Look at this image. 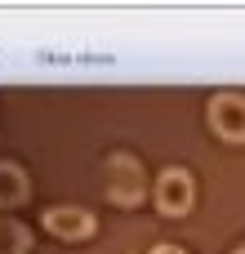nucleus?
Instances as JSON below:
<instances>
[{"mask_svg": "<svg viewBox=\"0 0 245 254\" xmlns=\"http://www.w3.org/2000/svg\"><path fill=\"white\" fill-rule=\"evenodd\" d=\"M143 192H147L143 165H138L134 156L116 152V156L107 161V196H112L116 205H138V201H143Z\"/></svg>", "mask_w": 245, "mask_h": 254, "instance_id": "1", "label": "nucleus"}, {"mask_svg": "<svg viewBox=\"0 0 245 254\" xmlns=\"http://www.w3.org/2000/svg\"><path fill=\"white\" fill-rule=\"evenodd\" d=\"M156 205H161V214H187L192 210V174L165 170L156 179Z\"/></svg>", "mask_w": 245, "mask_h": 254, "instance_id": "2", "label": "nucleus"}, {"mask_svg": "<svg viewBox=\"0 0 245 254\" xmlns=\"http://www.w3.org/2000/svg\"><path fill=\"white\" fill-rule=\"evenodd\" d=\"M210 125L228 143H245V98L241 94H219L210 103Z\"/></svg>", "mask_w": 245, "mask_h": 254, "instance_id": "3", "label": "nucleus"}, {"mask_svg": "<svg viewBox=\"0 0 245 254\" xmlns=\"http://www.w3.org/2000/svg\"><path fill=\"white\" fill-rule=\"evenodd\" d=\"M152 254H183V250H179V246H156Z\"/></svg>", "mask_w": 245, "mask_h": 254, "instance_id": "7", "label": "nucleus"}, {"mask_svg": "<svg viewBox=\"0 0 245 254\" xmlns=\"http://www.w3.org/2000/svg\"><path fill=\"white\" fill-rule=\"evenodd\" d=\"M27 250V228L13 219H0V254H22Z\"/></svg>", "mask_w": 245, "mask_h": 254, "instance_id": "6", "label": "nucleus"}, {"mask_svg": "<svg viewBox=\"0 0 245 254\" xmlns=\"http://www.w3.org/2000/svg\"><path fill=\"white\" fill-rule=\"evenodd\" d=\"M45 228H49L54 237L80 241V237H89V232H94V214H89V210H80V205H54V210H45Z\"/></svg>", "mask_w": 245, "mask_h": 254, "instance_id": "4", "label": "nucleus"}, {"mask_svg": "<svg viewBox=\"0 0 245 254\" xmlns=\"http://www.w3.org/2000/svg\"><path fill=\"white\" fill-rule=\"evenodd\" d=\"M237 254H245V246H241V250H237Z\"/></svg>", "mask_w": 245, "mask_h": 254, "instance_id": "8", "label": "nucleus"}, {"mask_svg": "<svg viewBox=\"0 0 245 254\" xmlns=\"http://www.w3.org/2000/svg\"><path fill=\"white\" fill-rule=\"evenodd\" d=\"M27 196V174L9 161H0V205H18Z\"/></svg>", "mask_w": 245, "mask_h": 254, "instance_id": "5", "label": "nucleus"}]
</instances>
